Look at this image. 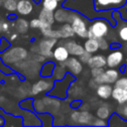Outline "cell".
<instances>
[{
    "instance_id": "1",
    "label": "cell",
    "mask_w": 127,
    "mask_h": 127,
    "mask_svg": "<svg viewBox=\"0 0 127 127\" xmlns=\"http://www.w3.org/2000/svg\"><path fill=\"white\" fill-rule=\"evenodd\" d=\"M62 6L68 8L70 10L76 11L83 15L84 17L88 19H95L99 17H105L107 14H112V10H109L108 12L98 11L95 8L94 0H64L62 3Z\"/></svg>"
},
{
    "instance_id": "2",
    "label": "cell",
    "mask_w": 127,
    "mask_h": 127,
    "mask_svg": "<svg viewBox=\"0 0 127 127\" xmlns=\"http://www.w3.org/2000/svg\"><path fill=\"white\" fill-rule=\"evenodd\" d=\"M110 31L111 26L106 19L102 17L95 18L88 25V38H106L108 37Z\"/></svg>"
},
{
    "instance_id": "3",
    "label": "cell",
    "mask_w": 127,
    "mask_h": 127,
    "mask_svg": "<svg viewBox=\"0 0 127 127\" xmlns=\"http://www.w3.org/2000/svg\"><path fill=\"white\" fill-rule=\"evenodd\" d=\"M73 80H74V75L67 72L63 79L55 80L54 86L48 92V94L55 96L57 98H60V99H64L67 96L68 87L70 86L71 82H73Z\"/></svg>"
},
{
    "instance_id": "4",
    "label": "cell",
    "mask_w": 127,
    "mask_h": 127,
    "mask_svg": "<svg viewBox=\"0 0 127 127\" xmlns=\"http://www.w3.org/2000/svg\"><path fill=\"white\" fill-rule=\"evenodd\" d=\"M28 51L23 47H12L8 48L6 51L2 52L1 59L2 61L9 64H15L19 62H22L28 58Z\"/></svg>"
},
{
    "instance_id": "5",
    "label": "cell",
    "mask_w": 127,
    "mask_h": 127,
    "mask_svg": "<svg viewBox=\"0 0 127 127\" xmlns=\"http://www.w3.org/2000/svg\"><path fill=\"white\" fill-rule=\"evenodd\" d=\"M69 23L73 29L75 36H77L80 39L88 38V23L83 15L74 11Z\"/></svg>"
},
{
    "instance_id": "6",
    "label": "cell",
    "mask_w": 127,
    "mask_h": 127,
    "mask_svg": "<svg viewBox=\"0 0 127 127\" xmlns=\"http://www.w3.org/2000/svg\"><path fill=\"white\" fill-rule=\"evenodd\" d=\"M94 116L88 110H74L69 115V120L73 125H92Z\"/></svg>"
},
{
    "instance_id": "7",
    "label": "cell",
    "mask_w": 127,
    "mask_h": 127,
    "mask_svg": "<svg viewBox=\"0 0 127 127\" xmlns=\"http://www.w3.org/2000/svg\"><path fill=\"white\" fill-rule=\"evenodd\" d=\"M58 43V39L55 38H45L42 39L38 44V53L44 56L46 59L53 57V50Z\"/></svg>"
},
{
    "instance_id": "8",
    "label": "cell",
    "mask_w": 127,
    "mask_h": 127,
    "mask_svg": "<svg viewBox=\"0 0 127 127\" xmlns=\"http://www.w3.org/2000/svg\"><path fill=\"white\" fill-rule=\"evenodd\" d=\"M55 83V79L52 77H43L37 80L31 87V94L38 95L43 92H49Z\"/></svg>"
},
{
    "instance_id": "9",
    "label": "cell",
    "mask_w": 127,
    "mask_h": 127,
    "mask_svg": "<svg viewBox=\"0 0 127 127\" xmlns=\"http://www.w3.org/2000/svg\"><path fill=\"white\" fill-rule=\"evenodd\" d=\"M120 77V71L117 68H112V67H108L107 69L104 70L103 73H101L100 75L96 76V77H92L93 80L97 83H110V84H114L115 81Z\"/></svg>"
},
{
    "instance_id": "10",
    "label": "cell",
    "mask_w": 127,
    "mask_h": 127,
    "mask_svg": "<svg viewBox=\"0 0 127 127\" xmlns=\"http://www.w3.org/2000/svg\"><path fill=\"white\" fill-rule=\"evenodd\" d=\"M124 58H125V54L121 50H119L118 48L112 49V51L106 56V62H107L106 65L108 67L118 68L123 64Z\"/></svg>"
},
{
    "instance_id": "11",
    "label": "cell",
    "mask_w": 127,
    "mask_h": 127,
    "mask_svg": "<svg viewBox=\"0 0 127 127\" xmlns=\"http://www.w3.org/2000/svg\"><path fill=\"white\" fill-rule=\"evenodd\" d=\"M126 1L127 0H94V5L98 11L113 10L124 6Z\"/></svg>"
},
{
    "instance_id": "12",
    "label": "cell",
    "mask_w": 127,
    "mask_h": 127,
    "mask_svg": "<svg viewBox=\"0 0 127 127\" xmlns=\"http://www.w3.org/2000/svg\"><path fill=\"white\" fill-rule=\"evenodd\" d=\"M64 64L66 66L67 71L69 73H71L72 75H74V76L79 75L82 72V70H83V64H82V63L80 62V60L78 59V57H75V56L69 57L64 62Z\"/></svg>"
},
{
    "instance_id": "13",
    "label": "cell",
    "mask_w": 127,
    "mask_h": 127,
    "mask_svg": "<svg viewBox=\"0 0 127 127\" xmlns=\"http://www.w3.org/2000/svg\"><path fill=\"white\" fill-rule=\"evenodd\" d=\"M73 10H70L68 8H65L64 6H61L60 8H58L55 12V20L56 22L60 23V24H64V23H69L73 14Z\"/></svg>"
},
{
    "instance_id": "14",
    "label": "cell",
    "mask_w": 127,
    "mask_h": 127,
    "mask_svg": "<svg viewBox=\"0 0 127 127\" xmlns=\"http://www.w3.org/2000/svg\"><path fill=\"white\" fill-rule=\"evenodd\" d=\"M69 53L64 44H59L53 50V58L58 63H64L69 58Z\"/></svg>"
},
{
    "instance_id": "15",
    "label": "cell",
    "mask_w": 127,
    "mask_h": 127,
    "mask_svg": "<svg viewBox=\"0 0 127 127\" xmlns=\"http://www.w3.org/2000/svg\"><path fill=\"white\" fill-rule=\"evenodd\" d=\"M64 46L66 47L68 53L70 56H75V57H79L85 50H84V47L79 44L78 42L74 41V40H67L65 41L64 43Z\"/></svg>"
},
{
    "instance_id": "16",
    "label": "cell",
    "mask_w": 127,
    "mask_h": 127,
    "mask_svg": "<svg viewBox=\"0 0 127 127\" xmlns=\"http://www.w3.org/2000/svg\"><path fill=\"white\" fill-rule=\"evenodd\" d=\"M34 10V2L32 0H18L17 13L21 16H28Z\"/></svg>"
},
{
    "instance_id": "17",
    "label": "cell",
    "mask_w": 127,
    "mask_h": 127,
    "mask_svg": "<svg viewBox=\"0 0 127 127\" xmlns=\"http://www.w3.org/2000/svg\"><path fill=\"white\" fill-rule=\"evenodd\" d=\"M112 90H113V86L110 83H100L96 86L95 91H96V95L101 98V99H109L112 95Z\"/></svg>"
},
{
    "instance_id": "18",
    "label": "cell",
    "mask_w": 127,
    "mask_h": 127,
    "mask_svg": "<svg viewBox=\"0 0 127 127\" xmlns=\"http://www.w3.org/2000/svg\"><path fill=\"white\" fill-rule=\"evenodd\" d=\"M89 68L92 67H104L107 64L106 62V57L102 54H96V55H91L90 59L86 63Z\"/></svg>"
},
{
    "instance_id": "19",
    "label": "cell",
    "mask_w": 127,
    "mask_h": 127,
    "mask_svg": "<svg viewBox=\"0 0 127 127\" xmlns=\"http://www.w3.org/2000/svg\"><path fill=\"white\" fill-rule=\"evenodd\" d=\"M111 97L118 103V104H124L127 102V89L114 86L112 90Z\"/></svg>"
},
{
    "instance_id": "20",
    "label": "cell",
    "mask_w": 127,
    "mask_h": 127,
    "mask_svg": "<svg viewBox=\"0 0 127 127\" xmlns=\"http://www.w3.org/2000/svg\"><path fill=\"white\" fill-rule=\"evenodd\" d=\"M95 115H96V117L102 118L104 120H108L110 118V116L112 115V108L108 103H101L96 108Z\"/></svg>"
},
{
    "instance_id": "21",
    "label": "cell",
    "mask_w": 127,
    "mask_h": 127,
    "mask_svg": "<svg viewBox=\"0 0 127 127\" xmlns=\"http://www.w3.org/2000/svg\"><path fill=\"white\" fill-rule=\"evenodd\" d=\"M43 23H45L46 25H49L51 27H53V25L55 24L56 20H55V15L53 11L47 10L45 8H42L41 11L39 12V17H38Z\"/></svg>"
},
{
    "instance_id": "22",
    "label": "cell",
    "mask_w": 127,
    "mask_h": 127,
    "mask_svg": "<svg viewBox=\"0 0 127 127\" xmlns=\"http://www.w3.org/2000/svg\"><path fill=\"white\" fill-rule=\"evenodd\" d=\"M55 66H56V64L53 61H49V62L45 63L44 64L41 65L40 75L42 77H52L54 69H55Z\"/></svg>"
},
{
    "instance_id": "23",
    "label": "cell",
    "mask_w": 127,
    "mask_h": 127,
    "mask_svg": "<svg viewBox=\"0 0 127 127\" xmlns=\"http://www.w3.org/2000/svg\"><path fill=\"white\" fill-rule=\"evenodd\" d=\"M30 27V22H28L24 18H16L14 23V28L18 34H25L28 32Z\"/></svg>"
},
{
    "instance_id": "24",
    "label": "cell",
    "mask_w": 127,
    "mask_h": 127,
    "mask_svg": "<svg viewBox=\"0 0 127 127\" xmlns=\"http://www.w3.org/2000/svg\"><path fill=\"white\" fill-rule=\"evenodd\" d=\"M59 32H60L61 39H69V38H72L75 35L70 23L62 24L60 26V28H59Z\"/></svg>"
},
{
    "instance_id": "25",
    "label": "cell",
    "mask_w": 127,
    "mask_h": 127,
    "mask_svg": "<svg viewBox=\"0 0 127 127\" xmlns=\"http://www.w3.org/2000/svg\"><path fill=\"white\" fill-rule=\"evenodd\" d=\"M83 47H84V50L86 52L90 53L91 55H93L99 51L98 41H97V39H94V38H87L83 44Z\"/></svg>"
},
{
    "instance_id": "26",
    "label": "cell",
    "mask_w": 127,
    "mask_h": 127,
    "mask_svg": "<svg viewBox=\"0 0 127 127\" xmlns=\"http://www.w3.org/2000/svg\"><path fill=\"white\" fill-rule=\"evenodd\" d=\"M66 73H67V69H66V66H65L64 63H59L55 66L52 77L55 80H60V79H63L65 76Z\"/></svg>"
},
{
    "instance_id": "27",
    "label": "cell",
    "mask_w": 127,
    "mask_h": 127,
    "mask_svg": "<svg viewBox=\"0 0 127 127\" xmlns=\"http://www.w3.org/2000/svg\"><path fill=\"white\" fill-rule=\"evenodd\" d=\"M41 34L45 38H55V39H61L59 29H53L52 27H46L40 30Z\"/></svg>"
},
{
    "instance_id": "28",
    "label": "cell",
    "mask_w": 127,
    "mask_h": 127,
    "mask_svg": "<svg viewBox=\"0 0 127 127\" xmlns=\"http://www.w3.org/2000/svg\"><path fill=\"white\" fill-rule=\"evenodd\" d=\"M17 4H18V0H3L2 1L3 8L10 13H14L17 11Z\"/></svg>"
},
{
    "instance_id": "29",
    "label": "cell",
    "mask_w": 127,
    "mask_h": 127,
    "mask_svg": "<svg viewBox=\"0 0 127 127\" xmlns=\"http://www.w3.org/2000/svg\"><path fill=\"white\" fill-rule=\"evenodd\" d=\"M117 35L121 42H127V22H123L118 26Z\"/></svg>"
},
{
    "instance_id": "30",
    "label": "cell",
    "mask_w": 127,
    "mask_h": 127,
    "mask_svg": "<svg viewBox=\"0 0 127 127\" xmlns=\"http://www.w3.org/2000/svg\"><path fill=\"white\" fill-rule=\"evenodd\" d=\"M59 4L60 2L57 0H42V7L53 12L59 8Z\"/></svg>"
},
{
    "instance_id": "31",
    "label": "cell",
    "mask_w": 127,
    "mask_h": 127,
    "mask_svg": "<svg viewBox=\"0 0 127 127\" xmlns=\"http://www.w3.org/2000/svg\"><path fill=\"white\" fill-rule=\"evenodd\" d=\"M30 27L31 28H34V29H43V28H46V27H51L49 25H46L45 23H43L39 18H34L30 21Z\"/></svg>"
},
{
    "instance_id": "32",
    "label": "cell",
    "mask_w": 127,
    "mask_h": 127,
    "mask_svg": "<svg viewBox=\"0 0 127 127\" xmlns=\"http://www.w3.org/2000/svg\"><path fill=\"white\" fill-rule=\"evenodd\" d=\"M34 110L38 113H44L46 112V109H45V104H44V101L43 99H36L34 100Z\"/></svg>"
},
{
    "instance_id": "33",
    "label": "cell",
    "mask_w": 127,
    "mask_h": 127,
    "mask_svg": "<svg viewBox=\"0 0 127 127\" xmlns=\"http://www.w3.org/2000/svg\"><path fill=\"white\" fill-rule=\"evenodd\" d=\"M116 113L127 120V102L124 104H119V106L116 108Z\"/></svg>"
},
{
    "instance_id": "34",
    "label": "cell",
    "mask_w": 127,
    "mask_h": 127,
    "mask_svg": "<svg viewBox=\"0 0 127 127\" xmlns=\"http://www.w3.org/2000/svg\"><path fill=\"white\" fill-rule=\"evenodd\" d=\"M114 86L127 89V76H121V77H119V78L115 81Z\"/></svg>"
},
{
    "instance_id": "35",
    "label": "cell",
    "mask_w": 127,
    "mask_h": 127,
    "mask_svg": "<svg viewBox=\"0 0 127 127\" xmlns=\"http://www.w3.org/2000/svg\"><path fill=\"white\" fill-rule=\"evenodd\" d=\"M97 41H98V44H99V50L105 51V50L109 49L110 45L108 44L107 39H105V38H99V39H97Z\"/></svg>"
},
{
    "instance_id": "36",
    "label": "cell",
    "mask_w": 127,
    "mask_h": 127,
    "mask_svg": "<svg viewBox=\"0 0 127 127\" xmlns=\"http://www.w3.org/2000/svg\"><path fill=\"white\" fill-rule=\"evenodd\" d=\"M8 64H5L3 61H2V59L0 58V70L2 71V72H4V73H6V74H9V73H12L13 72V69L12 68H10L9 66H7Z\"/></svg>"
},
{
    "instance_id": "37",
    "label": "cell",
    "mask_w": 127,
    "mask_h": 127,
    "mask_svg": "<svg viewBox=\"0 0 127 127\" xmlns=\"http://www.w3.org/2000/svg\"><path fill=\"white\" fill-rule=\"evenodd\" d=\"M104 67H92V68H90V75H91V77H96V76H98V75H100L101 73H103L104 72Z\"/></svg>"
},
{
    "instance_id": "38",
    "label": "cell",
    "mask_w": 127,
    "mask_h": 127,
    "mask_svg": "<svg viewBox=\"0 0 127 127\" xmlns=\"http://www.w3.org/2000/svg\"><path fill=\"white\" fill-rule=\"evenodd\" d=\"M92 125L93 126H107L108 125V122L102 118H99V117H94L93 119V122H92Z\"/></svg>"
},
{
    "instance_id": "39",
    "label": "cell",
    "mask_w": 127,
    "mask_h": 127,
    "mask_svg": "<svg viewBox=\"0 0 127 127\" xmlns=\"http://www.w3.org/2000/svg\"><path fill=\"white\" fill-rule=\"evenodd\" d=\"M8 48H10V42L5 39V38H2L0 40V52H4L6 51Z\"/></svg>"
},
{
    "instance_id": "40",
    "label": "cell",
    "mask_w": 127,
    "mask_h": 127,
    "mask_svg": "<svg viewBox=\"0 0 127 127\" xmlns=\"http://www.w3.org/2000/svg\"><path fill=\"white\" fill-rule=\"evenodd\" d=\"M10 31V25L8 22L0 21V33H9Z\"/></svg>"
},
{
    "instance_id": "41",
    "label": "cell",
    "mask_w": 127,
    "mask_h": 127,
    "mask_svg": "<svg viewBox=\"0 0 127 127\" xmlns=\"http://www.w3.org/2000/svg\"><path fill=\"white\" fill-rule=\"evenodd\" d=\"M90 57H91V54L88 53V52H86V51H84V52L78 57V59L80 60V62H81L82 64H86V63L88 62V60L90 59Z\"/></svg>"
},
{
    "instance_id": "42",
    "label": "cell",
    "mask_w": 127,
    "mask_h": 127,
    "mask_svg": "<svg viewBox=\"0 0 127 127\" xmlns=\"http://www.w3.org/2000/svg\"><path fill=\"white\" fill-rule=\"evenodd\" d=\"M17 38H18V33H12V34L10 35L9 40H10V42H13V41H15Z\"/></svg>"
},
{
    "instance_id": "43",
    "label": "cell",
    "mask_w": 127,
    "mask_h": 127,
    "mask_svg": "<svg viewBox=\"0 0 127 127\" xmlns=\"http://www.w3.org/2000/svg\"><path fill=\"white\" fill-rule=\"evenodd\" d=\"M122 50L125 56H127V42H124V45H122Z\"/></svg>"
},
{
    "instance_id": "44",
    "label": "cell",
    "mask_w": 127,
    "mask_h": 127,
    "mask_svg": "<svg viewBox=\"0 0 127 127\" xmlns=\"http://www.w3.org/2000/svg\"><path fill=\"white\" fill-rule=\"evenodd\" d=\"M8 18H9V19H16V16H15L14 14H10V15L8 16Z\"/></svg>"
},
{
    "instance_id": "45",
    "label": "cell",
    "mask_w": 127,
    "mask_h": 127,
    "mask_svg": "<svg viewBox=\"0 0 127 127\" xmlns=\"http://www.w3.org/2000/svg\"><path fill=\"white\" fill-rule=\"evenodd\" d=\"M3 124H4V121H3V118H2L1 116H0V126H1V125H3Z\"/></svg>"
},
{
    "instance_id": "46",
    "label": "cell",
    "mask_w": 127,
    "mask_h": 127,
    "mask_svg": "<svg viewBox=\"0 0 127 127\" xmlns=\"http://www.w3.org/2000/svg\"><path fill=\"white\" fill-rule=\"evenodd\" d=\"M34 3H36V4H38V3H40V2H42V0H32Z\"/></svg>"
},
{
    "instance_id": "47",
    "label": "cell",
    "mask_w": 127,
    "mask_h": 127,
    "mask_svg": "<svg viewBox=\"0 0 127 127\" xmlns=\"http://www.w3.org/2000/svg\"><path fill=\"white\" fill-rule=\"evenodd\" d=\"M57 1H59V2H60V3H63V2H64V0H57Z\"/></svg>"
},
{
    "instance_id": "48",
    "label": "cell",
    "mask_w": 127,
    "mask_h": 127,
    "mask_svg": "<svg viewBox=\"0 0 127 127\" xmlns=\"http://www.w3.org/2000/svg\"><path fill=\"white\" fill-rule=\"evenodd\" d=\"M2 1H3V0H0V5H2Z\"/></svg>"
},
{
    "instance_id": "49",
    "label": "cell",
    "mask_w": 127,
    "mask_h": 127,
    "mask_svg": "<svg viewBox=\"0 0 127 127\" xmlns=\"http://www.w3.org/2000/svg\"><path fill=\"white\" fill-rule=\"evenodd\" d=\"M125 71H126V75H127V67H126V70Z\"/></svg>"
},
{
    "instance_id": "50",
    "label": "cell",
    "mask_w": 127,
    "mask_h": 127,
    "mask_svg": "<svg viewBox=\"0 0 127 127\" xmlns=\"http://www.w3.org/2000/svg\"><path fill=\"white\" fill-rule=\"evenodd\" d=\"M0 18H1V15H0Z\"/></svg>"
}]
</instances>
